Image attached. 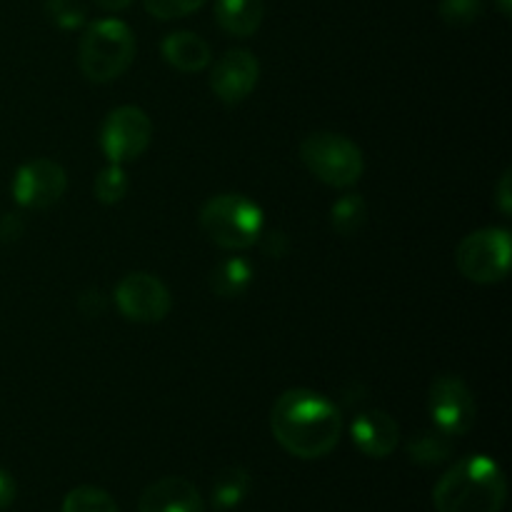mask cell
I'll return each instance as SVG.
<instances>
[{
  "label": "cell",
  "mask_w": 512,
  "mask_h": 512,
  "mask_svg": "<svg viewBox=\"0 0 512 512\" xmlns=\"http://www.w3.org/2000/svg\"><path fill=\"white\" fill-rule=\"evenodd\" d=\"M458 270L473 283H498L510 270V233L503 228H483L470 233L455 253Z\"/></svg>",
  "instance_id": "8992f818"
},
{
  "label": "cell",
  "mask_w": 512,
  "mask_h": 512,
  "mask_svg": "<svg viewBox=\"0 0 512 512\" xmlns=\"http://www.w3.org/2000/svg\"><path fill=\"white\" fill-rule=\"evenodd\" d=\"M65 185H68L65 170L55 160L35 158L15 173L13 195L23 208L43 210L63 198Z\"/></svg>",
  "instance_id": "30bf717a"
},
{
  "label": "cell",
  "mask_w": 512,
  "mask_h": 512,
  "mask_svg": "<svg viewBox=\"0 0 512 512\" xmlns=\"http://www.w3.org/2000/svg\"><path fill=\"white\" fill-rule=\"evenodd\" d=\"M250 485H253V478H250V473L243 465H228V468H223L213 478V485H210V503H213V508L218 512L235 510L248 498Z\"/></svg>",
  "instance_id": "2e32d148"
},
{
  "label": "cell",
  "mask_w": 512,
  "mask_h": 512,
  "mask_svg": "<svg viewBox=\"0 0 512 512\" xmlns=\"http://www.w3.org/2000/svg\"><path fill=\"white\" fill-rule=\"evenodd\" d=\"M118 310L133 323H158L170 310V293L160 278L150 273H130L115 288Z\"/></svg>",
  "instance_id": "ba28073f"
},
{
  "label": "cell",
  "mask_w": 512,
  "mask_h": 512,
  "mask_svg": "<svg viewBox=\"0 0 512 512\" xmlns=\"http://www.w3.org/2000/svg\"><path fill=\"white\" fill-rule=\"evenodd\" d=\"M93 190H95V198H98L103 205L120 203V200L125 198V193H128V175H125V170L120 168V165L110 163L108 168H103L98 173V178H95L93 183Z\"/></svg>",
  "instance_id": "44dd1931"
},
{
  "label": "cell",
  "mask_w": 512,
  "mask_h": 512,
  "mask_svg": "<svg viewBox=\"0 0 512 512\" xmlns=\"http://www.w3.org/2000/svg\"><path fill=\"white\" fill-rule=\"evenodd\" d=\"M440 15L448 25L465 28L483 15V0H440Z\"/></svg>",
  "instance_id": "603a6c76"
},
{
  "label": "cell",
  "mask_w": 512,
  "mask_h": 512,
  "mask_svg": "<svg viewBox=\"0 0 512 512\" xmlns=\"http://www.w3.org/2000/svg\"><path fill=\"white\" fill-rule=\"evenodd\" d=\"M133 0H95V5L103 10H110V13H118V10H125Z\"/></svg>",
  "instance_id": "f546056e"
},
{
  "label": "cell",
  "mask_w": 512,
  "mask_h": 512,
  "mask_svg": "<svg viewBox=\"0 0 512 512\" xmlns=\"http://www.w3.org/2000/svg\"><path fill=\"white\" fill-rule=\"evenodd\" d=\"M368 218V205L360 195H343L340 200H335L333 210H330V225L338 230L340 235H353L358 233L360 225Z\"/></svg>",
  "instance_id": "d6986e66"
},
{
  "label": "cell",
  "mask_w": 512,
  "mask_h": 512,
  "mask_svg": "<svg viewBox=\"0 0 512 512\" xmlns=\"http://www.w3.org/2000/svg\"><path fill=\"white\" fill-rule=\"evenodd\" d=\"M78 308L83 310V315L98 318V315L105 310V295L100 293L98 288L83 290V295H80V300H78Z\"/></svg>",
  "instance_id": "d4e9b609"
},
{
  "label": "cell",
  "mask_w": 512,
  "mask_h": 512,
  "mask_svg": "<svg viewBox=\"0 0 512 512\" xmlns=\"http://www.w3.org/2000/svg\"><path fill=\"white\" fill-rule=\"evenodd\" d=\"M270 428L275 440L290 455L315 460L328 455L343 433V415L338 405L313 390H285L270 410Z\"/></svg>",
  "instance_id": "6da1fadb"
},
{
  "label": "cell",
  "mask_w": 512,
  "mask_h": 512,
  "mask_svg": "<svg viewBox=\"0 0 512 512\" xmlns=\"http://www.w3.org/2000/svg\"><path fill=\"white\" fill-rule=\"evenodd\" d=\"M300 158L310 173L333 188H350L365 170L363 153L340 133H313L300 145Z\"/></svg>",
  "instance_id": "5b68a950"
},
{
  "label": "cell",
  "mask_w": 512,
  "mask_h": 512,
  "mask_svg": "<svg viewBox=\"0 0 512 512\" xmlns=\"http://www.w3.org/2000/svg\"><path fill=\"white\" fill-rule=\"evenodd\" d=\"M163 58L180 73H200L210 63V48L200 35L178 30L163 40Z\"/></svg>",
  "instance_id": "5bb4252c"
},
{
  "label": "cell",
  "mask_w": 512,
  "mask_h": 512,
  "mask_svg": "<svg viewBox=\"0 0 512 512\" xmlns=\"http://www.w3.org/2000/svg\"><path fill=\"white\" fill-rule=\"evenodd\" d=\"M23 230L25 223L20 220V215L5 213L3 218H0V240H3V243H15V240L23 235Z\"/></svg>",
  "instance_id": "484cf974"
},
{
  "label": "cell",
  "mask_w": 512,
  "mask_h": 512,
  "mask_svg": "<svg viewBox=\"0 0 512 512\" xmlns=\"http://www.w3.org/2000/svg\"><path fill=\"white\" fill-rule=\"evenodd\" d=\"M263 15V0H215V20L235 38L253 35L263 23Z\"/></svg>",
  "instance_id": "9a60e30c"
},
{
  "label": "cell",
  "mask_w": 512,
  "mask_h": 512,
  "mask_svg": "<svg viewBox=\"0 0 512 512\" xmlns=\"http://www.w3.org/2000/svg\"><path fill=\"white\" fill-rule=\"evenodd\" d=\"M45 15L63 30H75L85 23L83 0H45Z\"/></svg>",
  "instance_id": "7402d4cb"
},
{
  "label": "cell",
  "mask_w": 512,
  "mask_h": 512,
  "mask_svg": "<svg viewBox=\"0 0 512 512\" xmlns=\"http://www.w3.org/2000/svg\"><path fill=\"white\" fill-rule=\"evenodd\" d=\"M498 205H500V210H503L505 215L510 213V208H512V195H510V170H505V175H503V180H500V188H498Z\"/></svg>",
  "instance_id": "f1b7e54d"
},
{
  "label": "cell",
  "mask_w": 512,
  "mask_h": 512,
  "mask_svg": "<svg viewBox=\"0 0 512 512\" xmlns=\"http://www.w3.org/2000/svg\"><path fill=\"white\" fill-rule=\"evenodd\" d=\"M135 58V35L123 20L105 18L88 25L80 38V70L93 83H108L123 75Z\"/></svg>",
  "instance_id": "3957f363"
},
{
  "label": "cell",
  "mask_w": 512,
  "mask_h": 512,
  "mask_svg": "<svg viewBox=\"0 0 512 512\" xmlns=\"http://www.w3.org/2000/svg\"><path fill=\"white\" fill-rule=\"evenodd\" d=\"M260 243H263L265 253L275 255V258H280V255H283L285 250H288V238H285V235L280 233V230H270V233H265Z\"/></svg>",
  "instance_id": "4316f807"
},
{
  "label": "cell",
  "mask_w": 512,
  "mask_h": 512,
  "mask_svg": "<svg viewBox=\"0 0 512 512\" xmlns=\"http://www.w3.org/2000/svg\"><path fill=\"white\" fill-rule=\"evenodd\" d=\"M203 495L185 478H160L143 490L138 512H203Z\"/></svg>",
  "instance_id": "7c38bea8"
},
{
  "label": "cell",
  "mask_w": 512,
  "mask_h": 512,
  "mask_svg": "<svg viewBox=\"0 0 512 512\" xmlns=\"http://www.w3.org/2000/svg\"><path fill=\"white\" fill-rule=\"evenodd\" d=\"M263 210L238 193L215 195L200 210V228L225 250H245L263 235Z\"/></svg>",
  "instance_id": "277c9868"
},
{
  "label": "cell",
  "mask_w": 512,
  "mask_h": 512,
  "mask_svg": "<svg viewBox=\"0 0 512 512\" xmlns=\"http://www.w3.org/2000/svg\"><path fill=\"white\" fill-rule=\"evenodd\" d=\"M260 63L250 50L235 48L220 55L218 63L213 65V75H210V88L215 90L223 103L238 105L248 98L258 85Z\"/></svg>",
  "instance_id": "8fae6325"
},
{
  "label": "cell",
  "mask_w": 512,
  "mask_h": 512,
  "mask_svg": "<svg viewBox=\"0 0 512 512\" xmlns=\"http://www.w3.org/2000/svg\"><path fill=\"white\" fill-rule=\"evenodd\" d=\"M510 3H512V0H498L500 10H503V13H505V15H508V13H510Z\"/></svg>",
  "instance_id": "4dcf8cb0"
},
{
  "label": "cell",
  "mask_w": 512,
  "mask_h": 512,
  "mask_svg": "<svg viewBox=\"0 0 512 512\" xmlns=\"http://www.w3.org/2000/svg\"><path fill=\"white\" fill-rule=\"evenodd\" d=\"M453 455V443H450V435H445L443 430H420L418 435L408 440V458L413 463L430 468V465H440Z\"/></svg>",
  "instance_id": "e0dca14e"
},
{
  "label": "cell",
  "mask_w": 512,
  "mask_h": 512,
  "mask_svg": "<svg viewBox=\"0 0 512 512\" xmlns=\"http://www.w3.org/2000/svg\"><path fill=\"white\" fill-rule=\"evenodd\" d=\"M145 10L150 15L160 20H173V18H185V15L195 13V10L203 8L208 0H143Z\"/></svg>",
  "instance_id": "cb8c5ba5"
},
{
  "label": "cell",
  "mask_w": 512,
  "mask_h": 512,
  "mask_svg": "<svg viewBox=\"0 0 512 512\" xmlns=\"http://www.w3.org/2000/svg\"><path fill=\"white\" fill-rule=\"evenodd\" d=\"M253 283V268L245 260L230 258L210 273V288L220 298H238Z\"/></svg>",
  "instance_id": "ac0fdd59"
},
{
  "label": "cell",
  "mask_w": 512,
  "mask_h": 512,
  "mask_svg": "<svg viewBox=\"0 0 512 512\" xmlns=\"http://www.w3.org/2000/svg\"><path fill=\"white\" fill-rule=\"evenodd\" d=\"M430 415L435 420V428L445 435H465L475 423V398L468 385L453 375H440L430 388L428 398Z\"/></svg>",
  "instance_id": "9c48e42d"
},
{
  "label": "cell",
  "mask_w": 512,
  "mask_h": 512,
  "mask_svg": "<svg viewBox=\"0 0 512 512\" xmlns=\"http://www.w3.org/2000/svg\"><path fill=\"white\" fill-rule=\"evenodd\" d=\"M353 443L358 445V450L368 458H388L395 448H398L400 430L398 423L390 418L383 410H370V413L358 415L353 420Z\"/></svg>",
  "instance_id": "4fadbf2b"
},
{
  "label": "cell",
  "mask_w": 512,
  "mask_h": 512,
  "mask_svg": "<svg viewBox=\"0 0 512 512\" xmlns=\"http://www.w3.org/2000/svg\"><path fill=\"white\" fill-rule=\"evenodd\" d=\"M15 500V480L0 468V510L10 508Z\"/></svg>",
  "instance_id": "83f0119b"
},
{
  "label": "cell",
  "mask_w": 512,
  "mask_h": 512,
  "mask_svg": "<svg viewBox=\"0 0 512 512\" xmlns=\"http://www.w3.org/2000/svg\"><path fill=\"white\" fill-rule=\"evenodd\" d=\"M153 138V123L138 105H120L108 115L100 133L105 155L110 163L123 165L140 158Z\"/></svg>",
  "instance_id": "52a82bcc"
},
{
  "label": "cell",
  "mask_w": 512,
  "mask_h": 512,
  "mask_svg": "<svg viewBox=\"0 0 512 512\" xmlns=\"http://www.w3.org/2000/svg\"><path fill=\"white\" fill-rule=\"evenodd\" d=\"M63 512H118V505L105 490L95 485H80L65 495Z\"/></svg>",
  "instance_id": "ffe728a7"
},
{
  "label": "cell",
  "mask_w": 512,
  "mask_h": 512,
  "mask_svg": "<svg viewBox=\"0 0 512 512\" xmlns=\"http://www.w3.org/2000/svg\"><path fill=\"white\" fill-rule=\"evenodd\" d=\"M508 500V483L495 460L485 455L458 460L433 490L438 512H500Z\"/></svg>",
  "instance_id": "7a4b0ae2"
}]
</instances>
